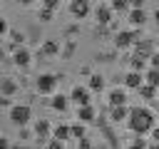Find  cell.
Segmentation results:
<instances>
[{
    "label": "cell",
    "instance_id": "33",
    "mask_svg": "<svg viewBox=\"0 0 159 149\" xmlns=\"http://www.w3.org/2000/svg\"><path fill=\"white\" fill-rule=\"evenodd\" d=\"M2 35H7V20L5 17H0V37Z\"/></svg>",
    "mask_w": 159,
    "mask_h": 149
},
{
    "label": "cell",
    "instance_id": "8",
    "mask_svg": "<svg viewBox=\"0 0 159 149\" xmlns=\"http://www.w3.org/2000/svg\"><path fill=\"white\" fill-rule=\"evenodd\" d=\"M107 102H109V107L127 104V92H124L122 87H114V89H109V94H107Z\"/></svg>",
    "mask_w": 159,
    "mask_h": 149
},
{
    "label": "cell",
    "instance_id": "3",
    "mask_svg": "<svg viewBox=\"0 0 159 149\" xmlns=\"http://www.w3.org/2000/svg\"><path fill=\"white\" fill-rule=\"evenodd\" d=\"M35 87H37V92H40V94H52V92H55V87H57V77H55V74H50V72H42V74L37 77Z\"/></svg>",
    "mask_w": 159,
    "mask_h": 149
},
{
    "label": "cell",
    "instance_id": "5",
    "mask_svg": "<svg viewBox=\"0 0 159 149\" xmlns=\"http://www.w3.org/2000/svg\"><path fill=\"white\" fill-rule=\"evenodd\" d=\"M137 32H132V30H122V32H117L114 35V45L119 47V50H124V47H132L134 42H137Z\"/></svg>",
    "mask_w": 159,
    "mask_h": 149
},
{
    "label": "cell",
    "instance_id": "31",
    "mask_svg": "<svg viewBox=\"0 0 159 149\" xmlns=\"http://www.w3.org/2000/svg\"><path fill=\"white\" fill-rule=\"evenodd\" d=\"M77 149H92V142H89L87 137H82V139H80V147H77Z\"/></svg>",
    "mask_w": 159,
    "mask_h": 149
},
{
    "label": "cell",
    "instance_id": "19",
    "mask_svg": "<svg viewBox=\"0 0 159 149\" xmlns=\"http://www.w3.org/2000/svg\"><path fill=\"white\" fill-rule=\"evenodd\" d=\"M52 137L60 139V142H67V139H70V127H67V124H57V127L52 129Z\"/></svg>",
    "mask_w": 159,
    "mask_h": 149
},
{
    "label": "cell",
    "instance_id": "9",
    "mask_svg": "<svg viewBox=\"0 0 159 149\" xmlns=\"http://www.w3.org/2000/svg\"><path fill=\"white\" fill-rule=\"evenodd\" d=\"M30 60H32V55H30V50H25V47H17V50L12 52V62H15L17 67H27Z\"/></svg>",
    "mask_w": 159,
    "mask_h": 149
},
{
    "label": "cell",
    "instance_id": "20",
    "mask_svg": "<svg viewBox=\"0 0 159 149\" xmlns=\"http://www.w3.org/2000/svg\"><path fill=\"white\" fill-rule=\"evenodd\" d=\"M144 84H152V87H157V89H159V70L149 67V70H147V74H144Z\"/></svg>",
    "mask_w": 159,
    "mask_h": 149
},
{
    "label": "cell",
    "instance_id": "4",
    "mask_svg": "<svg viewBox=\"0 0 159 149\" xmlns=\"http://www.w3.org/2000/svg\"><path fill=\"white\" fill-rule=\"evenodd\" d=\"M70 102H75L77 107H82V104H92V92H89V87L75 84L72 92H70Z\"/></svg>",
    "mask_w": 159,
    "mask_h": 149
},
{
    "label": "cell",
    "instance_id": "6",
    "mask_svg": "<svg viewBox=\"0 0 159 149\" xmlns=\"http://www.w3.org/2000/svg\"><path fill=\"white\" fill-rule=\"evenodd\" d=\"M89 0H70V12H72V17H87L89 15Z\"/></svg>",
    "mask_w": 159,
    "mask_h": 149
},
{
    "label": "cell",
    "instance_id": "22",
    "mask_svg": "<svg viewBox=\"0 0 159 149\" xmlns=\"http://www.w3.org/2000/svg\"><path fill=\"white\" fill-rule=\"evenodd\" d=\"M147 60H149V57H144V55L134 52V57H132V70H134V72H142V70H144V65H147Z\"/></svg>",
    "mask_w": 159,
    "mask_h": 149
},
{
    "label": "cell",
    "instance_id": "14",
    "mask_svg": "<svg viewBox=\"0 0 159 149\" xmlns=\"http://www.w3.org/2000/svg\"><path fill=\"white\" fill-rule=\"evenodd\" d=\"M50 132H52V127H50L47 119H37V122H35V134H37L40 139H50Z\"/></svg>",
    "mask_w": 159,
    "mask_h": 149
},
{
    "label": "cell",
    "instance_id": "2",
    "mask_svg": "<svg viewBox=\"0 0 159 149\" xmlns=\"http://www.w3.org/2000/svg\"><path fill=\"white\" fill-rule=\"evenodd\" d=\"M30 119H32V109L27 104H12L10 107V122L15 127H25Z\"/></svg>",
    "mask_w": 159,
    "mask_h": 149
},
{
    "label": "cell",
    "instance_id": "26",
    "mask_svg": "<svg viewBox=\"0 0 159 149\" xmlns=\"http://www.w3.org/2000/svg\"><path fill=\"white\" fill-rule=\"evenodd\" d=\"M149 67H154V70H159V50H154V52L149 55Z\"/></svg>",
    "mask_w": 159,
    "mask_h": 149
},
{
    "label": "cell",
    "instance_id": "34",
    "mask_svg": "<svg viewBox=\"0 0 159 149\" xmlns=\"http://www.w3.org/2000/svg\"><path fill=\"white\" fill-rule=\"evenodd\" d=\"M147 0H129V7H144Z\"/></svg>",
    "mask_w": 159,
    "mask_h": 149
},
{
    "label": "cell",
    "instance_id": "16",
    "mask_svg": "<svg viewBox=\"0 0 159 149\" xmlns=\"http://www.w3.org/2000/svg\"><path fill=\"white\" fill-rule=\"evenodd\" d=\"M50 104H52L55 112H67V107H70V97H65V94H55Z\"/></svg>",
    "mask_w": 159,
    "mask_h": 149
},
{
    "label": "cell",
    "instance_id": "23",
    "mask_svg": "<svg viewBox=\"0 0 159 149\" xmlns=\"http://www.w3.org/2000/svg\"><path fill=\"white\" fill-rule=\"evenodd\" d=\"M109 7H112V12H127L129 10V0H112Z\"/></svg>",
    "mask_w": 159,
    "mask_h": 149
},
{
    "label": "cell",
    "instance_id": "17",
    "mask_svg": "<svg viewBox=\"0 0 159 149\" xmlns=\"http://www.w3.org/2000/svg\"><path fill=\"white\" fill-rule=\"evenodd\" d=\"M127 114H129V107H127V104H119V107H112L109 119H112V122H124Z\"/></svg>",
    "mask_w": 159,
    "mask_h": 149
},
{
    "label": "cell",
    "instance_id": "18",
    "mask_svg": "<svg viewBox=\"0 0 159 149\" xmlns=\"http://www.w3.org/2000/svg\"><path fill=\"white\" fill-rule=\"evenodd\" d=\"M137 92H139V94H142L144 99H154V97L159 94V89H157V87H152V84H144V82H142V84L137 87Z\"/></svg>",
    "mask_w": 159,
    "mask_h": 149
},
{
    "label": "cell",
    "instance_id": "29",
    "mask_svg": "<svg viewBox=\"0 0 159 149\" xmlns=\"http://www.w3.org/2000/svg\"><path fill=\"white\" fill-rule=\"evenodd\" d=\"M147 147H149V144H147L144 139H139V137H137V139L129 144V149H147Z\"/></svg>",
    "mask_w": 159,
    "mask_h": 149
},
{
    "label": "cell",
    "instance_id": "11",
    "mask_svg": "<svg viewBox=\"0 0 159 149\" xmlns=\"http://www.w3.org/2000/svg\"><path fill=\"white\" fill-rule=\"evenodd\" d=\"M134 50H137L139 55L149 57V55L157 50V45H154V40H137V42H134Z\"/></svg>",
    "mask_w": 159,
    "mask_h": 149
},
{
    "label": "cell",
    "instance_id": "38",
    "mask_svg": "<svg viewBox=\"0 0 159 149\" xmlns=\"http://www.w3.org/2000/svg\"><path fill=\"white\" fill-rule=\"evenodd\" d=\"M154 45H157V50H159V40H157V42H154Z\"/></svg>",
    "mask_w": 159,
    "mask_h": 149
},
{
    "label": "cell",
    "instance_id": "13",
    "mask_svg": "<svg viewBox=\"0 0 159 149\" xmlns=\"http://www.w3.org/2000/svg\"><path fill=\"white\" fill-rule=\"evenodd\" d=\"M94 15H97V22H99V25H109V22H112V7H109V5H99V7L94 10Z\"/></svg>",
    "mask_w": 159,
    "mask_h": 149
},
{
    "label": "cell",
    "instance_id": "32",
    "mask_svg": "<svg viewBox=\"0 0 159 149\" xmlns=\"http://www.w3.org/2000/svg\"><path fill=\"white\" fill-rule=\"evenodd\" d=\"M149 134H152V142H154V144H159V127H157V124L152 127V132H149Z\"/></svg>",
    "mask_w": 159,
    "mask_h": 149
},
{
    "label": "cell",
    "instance_id": "10",
    "mask_svg": "<svg viewBox=\"0 0 159 149\" xmlns=\"http://www.w3.org/2000/svg\"><path fill=\"white\" fill-rule=\"evenodd\" d=\"M94 117H97V112H94V107H92V104H82V107H77V119H80L82 124L94 122Z\"/></svg>",
    "mask_w": 159,
    "mask_h": 149
},
{
    "label": "cell",
    "instance_id": "37",
    "mask_svg": "<svg viewBox=\"0 0 159 149\" xmlns=\"http://www.w3.org/2000/svg\"><path fill=\"white\" fill-rule=\"evenodd\" d=\"M154 20H157V25H159V7H157V12H154Z\"/></svg>",
    "mask_w": 159,
    "mask_h": 149
},
{
    "label": "cell",
    "instance_id": "1",
    "mask_svg": "<svg viewBox=\"0 0 159 149\" xmlns=\"http://www.w3.org/2000/svg\"><path fill=\"white\" fill-rule=\"evenodd\" d=\"M154 124H157L154 112H152V109H147V107H132V109H129V114H127V127H129V132H134L137 137L149 134Z\"/></svg>",
    "mask_w": 159,
    "mask_h": 149
},
{
    "label": "cell",
    "instance_id": "7",
    "mask_svg": "<svg viewBox=\"0 0 159 149\" xmlns=\"http://www.w3.org/2000/svg\"><path fill=\"white\" fill-rule=\"evenodd\" d=\"M127 17H129V25H134V27H144V25H147V12H144V7H129V10H127Z\"/></svg>",
    "mask_w": 159,
    "mask_h": 149
},
{
    "label": "cell",
    "instance_id": "27",
    "mask_svg": "<svg viewBox=\"0 0 159 149\" xmlns=\"http://www.w3.org/2000/svg\"><path fill=\"white\" fill-rule=\"evenodd\" d=\"M52 12H55V10L42 7V10H40V20H42V22H50V20H52Z\"/></svg>",
    "mask_w": 159,
    "mask_h": 149
},
{
    "label": "cell",
    "instance_id": "15",
    "mask_svg": "<svg viewBox=\"0 0 159 149\" xmlns=\"http://www.w3.org/2000/svg\"><path fill=\"white\" fill-rule=\"evenodd\" d=\"M15 92H17V84H15L10 77H2V79H0V94H2V97H12Z\"/></svg>",
    "mask_w": 159,
    "mask_h": 149
},
{
    "label": "cell",
    "instance_id": "24",
    "mask_svg": "<svg viewBox=\"0 0 159 149\" xmlns=\"http://www.w3.org/2000/svg\"><path fill=\"white\" fill-rule=\"evenodd\" d=\"M70 137H75V139H82V137H84V124H82V122L72 124V127H70Z\"/></svg>",
    "mask_w": 159,
    "mask_h": 149
},
{
    "label": "cell",
    "instance_id": "39",
    "mask_svg": "<svg viewBox=\"0 0 159 149\" xmlns=\"http://www.w3.org/2000/svg\"><path fill=\"white\" fill-rule=\"evenodd\" d=\"M22 149H27V147H22Z\"/></svg>",
    "mask_w": 159,
    "mask_h": 149
},
{
    "label": "cell",
    "instance_id": "28",
    "mask_svg": "<svg viewBox=\"0 0 159 149\" xmlns=\"http://www.w3.org/2000/svg\"><path fill=\"white\" fill-rule=\"evenodd\" d=\"M47 149H65V142H60V139L52 137V139L47 142Z\"/></svg>",
    "mask_w": 159,
    "mask_h": 149
},
{
    "label": "cell",
    "instance_id": "35",
    "mask_svg": "<svg viewBox=\"0 0 159 149\" xmlns=\"http://www.w3.org/2000/svg\"><path fill=\"white\" fill-rule=\"evenodd\" d=\"M0 149H10V142L5 137H0Z\"/></svg>",
    "mask_w": 159,
    "mask_h": 149
},
{
    "label": "cell",
    "instance_id": "30",
    "mask_svg": "<svg viewBox=\"0 0 159 149\" xmlns=\"http://www.w3.org/2000/svg\"><path fill=\"white\" fill-rule=\"evenodd\" d=\"M60 5V0H42V7H47V10H55Z\"/></svg>",
    "mask_w": 159,
    "mask_h": 149
},
{
    "label": "cell",
    "instance_id": "12",
    "mask_svg": "<svg viewBox=\"0 0 159 149\" xmlns=\"http://www.w3.org/2000/svg\"><path fill=\"white\" fill-rule=\"evenodd\" d=\"M142 82H144V74H142V72H134V70L127 72V77H124V87H127V89H137Z\"/></svg>",
    "mask_w": 159,
    "mask_h": 149
},
{
    "label": "cell",
    "instance_id": "21",
    "mask_svg": "<svg viewBox=\"0 0 159 149\" xmlns=\"http://www.w3.org/2000/svg\"><path fill=\"white\" fill-rule=\"evenodd\" d=\"M104 89V77L102 74H92L89 77V92H102Z\"/></svg>",
    "mask_w": 159,
    "mask_h": 149
},
{
    "label": "cell",
    "instance_id": "36",
    "mask_svg": "<svg viewBox=\"0 0 159 149\" xmlns=\"http://www.w3.org/2000/svg\"><path fill=\"white\" fill-rule=\"evenodd\" d=\"M17 2H20V5H32L35 0H17Z\"/></svg>",
    "mask_w": 159,
    "mask_h": 149
},
{
    "label": "cell",
    "instance_id": "25",
    "mask_svg": "<svg viewBox=\"0 0 159 149\" xmlns=\"http://www.w3.org/2000/svg\"><path fill=\"white\" fill-rule=\"evenodd\" d=\"M60 47H57V42H52V40H47L45 45H42V55H55Z\"/></svg>",
    "mask_w": 159,
    "mask_h": 149
}]
</instances>
